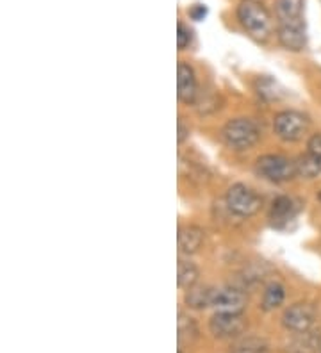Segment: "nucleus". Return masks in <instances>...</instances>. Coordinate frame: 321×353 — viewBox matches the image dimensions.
<instances>
[{
    "label": "nucleus",
    "instance_id": "f257e3e1",
    "mask_svg": "<svg viewBox=\"0 0 321 353\" xmlns=\"http://www.w3.org/2000/svg\"><path fill=\"white\" fill-rule=\"evenodd\" d=\"M237 20L249 34L257 39H266L271 30V17L268 9L257 0H243L237 6Z\"/></svg>",
    "mask_w": 321,
    "mask_h": 353
},
{
    "label": "nucleus",
    "instance_id": "f03ea898",
    "mask_svg": "<svg viewBox=\"0 0 321 353\" xmlns=\"http://www.w3.org/2000/svg\"><path fill=\"white\" fill-rule=\"evenodd\" d=\"M222 136L234 150H249L261 139V129L250 118H234L225 123Z\"/></svg>",
    "mask_w": 321,
    "mask_h": 353
},
{
    "label": "nucleus",
    "instance_id": "7ed1b4c3",
    "mask_svg": "<svg viewBox=\"0 0 321 353\" xmlns=\"http://www.w3.org/2000/svg\"><path fill=\"white\" fill-rule=\"evenodd\" d=\"M255 172L273 184H280V182H289L295 176H298L296 172V161L289 159L286 155L278 154H268L259 157L255 163Z\"/></svg>",
    "mask_w": 321,
    "mask_h": 353
},
{
    "label": "nucleus",
    "instance_id": "20e7f679",
    "mask_svg": "<svg viewBox=\"0 0 321 353\" xmlns=\"http://www.w3.org/2000/svg\"><path fill=\"white\" fill-rule=\"evenodd\" d=\"M309 127H311V120L307 114L293 111V109L280 111L273 120V130L277 138L286 143L300 141L307 134Z\"/></svg>",
    "mask_w": 321,
    "mask_h": 353
},
{
    "label": "nucleus",
    "instance_id": "39448f33",
    "mask_svg": "<svg viewBox=\"0 0 321 353\" xmlns=\"http://www.w3.org/2000/svg\"><path fill=\"white\" fill-rule=\"evenodd\" d=\"M228 211L240 218H250L261 211L262 199L246 184H234L225 194Z\"/></svg>",
    "mask_w": 321,
    "mask_h": 353
},
{
    "label": "nucleus",
    "instance_id": "423d86ee",
    "mask_svg": "<svg viewBox=\"0 0 321 353\" xmlns=\"http://www.w3.org/2000/svg\"><path fill=\"white\" fill-rule=\"evenodd\" d=\"M249 327L243 312H216L209 321V330L218 339L240 337Z\"/></svg>",
    "mask_w": 321,
    "mask_h": 353
},
{
    "label": "nucleus",
    "instance_id": "0eeeda50",
    "mask_svg": "<svg viewBox=\"0 0 321 353\" xmlns=\"http://www.w3.org/2000/svg\"><path fill=\"white\" fill-rule=\"evenodd\" d=\"M316 307H314L313 303H293V305L284 312L282 325L286 330L293 332V334H302V332H307L313 328L314 321H316Z\"/></svg>",
    "mask_w": 321,
    "mask_h": 353
},
{
    "label": "nucleus",
    "instance_id": "6e6552de",
    "mask_svg": "<svg viewBox=\"0 0 321 353\" xmlns=\"http://www.w3.org/2000/svg\"><path fill=\"white\" fill-rule=\"evenodd\" d=\"M246 305H249V296L243 288H234V285L216 288L213 300L216 312H243Z\"/></svg>",
    "mask_w": 321,
    "mask_h": 353
},
{
    "label": "nucleus",
    "instance_id": "1a4fd4ad",
    "mask_svg": "<svg viewBox=\"0 0 321 353\" xmlns=\"http://www.w3.org/2000/svg\"><path fill=\"white\" fill-rule=\"evenodd\" d=\"M300 211V205L295 199L291 196H278V199L273 200L270 209V223L273 225L275 228H286L289 227L291 221H295L296 214Z\"/></svg>",
    "mask_w": 321,
    "mask_h": 353
},
{
    "label": "nucleus",
    "instance_id": "9d476101",
    "mask_svg": "<svg viewBox=\"0 0 321 353\" xmlns=\"http://www.w3.org/2000/svg\"><path fill=\"white\" fill-rule=\"evenodd\" d=\"M177 97L182 103H195L198 97L197 77L188 63H179L177 66Z\"/></svg>",
    "mask_w": 321,
    "mask_h": 353
},
{
    "label": "nucleus",
    "instance_id": "9b49d317",
    "mask_svg": "<svg viewBox=\"0 0 321 353\" xmlns=\"http://www.w3.org/2000/svg\"><path fill=\"white\" fill-rule=\"evenodd\" d=\"M278 43L289 52H302L307 47V34L305 23H291V26H278L277 29Z\"/></svg>",
    "mask_w": 321,
    "mask_h": 353
},
{
    "label": "nucleus",
    "instance_id": "f8f14e48",
    "mask_svg": "<svg viewBox=\"0 0 321 353\" xmlns=\"http://www.w3.org/2000/svg\"><path fill=\"white\" fill-rule=\"evenodd\" d=\"M206 241V232L204 228L197 227V225H184L179 228V236H177V243H179V252L184 255L197 254Z\"/></svg>",
    "mask_w": 321,
    "mask_h": 353
},
{
    "label": "nucleus",
    "instance_id": "ddd939ff",
    "mask_svg": "<svg viewBox=\"0 0 321 353\" xmlns=\"http://www.w3.org/2000/svg\"><path fill=\"white\" fill-rule=\"evenodd\" d=\"M305 0H275V14L278 26L304 23Z\"/></svg>",
    "mask_w": 321,
    "mask_h": 353
},
{
    "label": "nucleus",
    "instance_id": "4468645a",
    "mask_svg": "<svg viewBox=\"0 0 321 353\" xmlns=\"http://www.w3.org/2000/svg\"><path fill=\"white\" fill-rule=\"evenodd\" d=\"M214 293H216V288L213 285H193L186 291L184 302L186 305L191 307V309H207V307H213Z\"/></svg>",
    "mask_w": 321,
    "mask_h": 353
},
{
    "label": "nucleus",
    "instance_id": "2eb2a0df",
    "mask_svg": "<svg viewBox=\"0 0 321 353\" xmlns=\"http://www.w3.org/2000/svg\"><path fill=\"white\" fill-rule=\"evenodd\" d=\"M286 300V288L280 282H270L266 285L264 294H262L261 309L264 312H271V310L278 309Z\"/></svg>",
    "mask_w": 321,
    "mask_h": 353
},
{
    "label": "nucleus",
    "instance_id": "dca6fc26",
    "mask_svg": "<svg viewBox=\"0 0 321 353\" xmlns=\"http://www.w3.org/2000/svg\"><path fill=\"white\" fill-rule=\"evenodd\" d=\"M177 339H179V346L182 348L184 345H191L198 337V327L195 323V319L191 316H186L184 312L179 314V321H177Z\"/></svg>",
    "mask_w": 321,
    "mask_h": 353
},
{
    "label": "nucleus",
    "instance_id": "f3484780",
    "mask_svg": "<svg viewBox=\"0 0 321 353\" xmlns=\"http://www.w3.org/2000/svg\"><path fill=\"white\" fill-rule=\"evenodd\" d=\"M231 353H270V345L261 337H241L232 345Z\"/></svg>",
    "mask_w": 321,
    "mask_h": 353
},
{
    "label": "nucleus",
    "instance_id": "a211bd4d",
    "mask_svg": "<svg viewBox=\"0 0 321 353\" xmlns=\"http://www.w3.org/2000/svg\"><path fill=\"white\" fill-rule=\"evenodd\" d=\"M198 276H200V272H198L197 264L191 263V261H179V266H177V282L182 289H189L198 282Z\"/></svg>",
    "mask_w": 321,
    "mask_h": 353
},
{
    "label": "nucleus",
    "instance_id": "6ab92c4d",
    "mask_svg": "<svg viewBox=\"0 0 321 353\" xmlns=\"http://www.w3.org/2000/svg\"><path fill=\"white\" fill-rule=\"evenodd\" d=\"M296 172L304 179H316L321 175V159L313 154H305L296 159Z\"/></svg>",
    "mask_w": 321,
    "mask_h": 353
},
{
    "label": "nucleus",
    "instance_id": "aec40b11",
    "mask_svg": "<svg viewBox=\"0 0 321 353\" xmlns=\"http://www.w3.org/2000/svg\"><path fill=\"white\" fill-rule=\"evenodd\" d=\"M255 91L257 95H259V99H262L264 102H275V100H278V97H280L278 84L270 77L257 79Z\"/></svg>",
    "mask_w": 321,
    "mask_h": 353
},
{
    "label": "nucleus",
    "instance_id": "412c9836",
    "mask_svg": "<svg viewBox=\"0 0 321 353\" xmlns=\"http://www.w3.org/2000/svg\"><path fill=\"white\" fill-rule=\"evenodd\" d=\"M298 339L295 341V350L298 353H313L314 350L320 348V332L307 330L298 334Z\"/></svg>",
    "mask_w": 321,
    "mask_h": 353
},
{
    "label": "nucleus",
    "instance_id": "4be33fe9",
    "mask_svg": "<svg viewBox=\"0 0 321 353\" xmlns=\"http://www.w3.org/2000/svg\"><path fill=\"white\" fill-rule=\"evenodd\" d=\"M220 95L218 93H206L204 97L198 95L197 100H195V109L198 111V114H211V112H216L220 109Z\"/></svg>",
    "mask_w": 321,
    "mask_h": 353
},
{
    "label": "nucleus",
    "instance_id": "5701e85b",
    "mask_svg": "<svg viewBox=\"0 0 321 353\" xmlns=\"http://www.w3.org/2000/svg\"><path fill=\"white\" fill-rule=\"evenodd\" d=\"M262 266L264 264H250L249 268H244L243 272V276H241V280H243V284H257V282H261L262 279H264V270H262Z\"/></svg>",
    "mask_w": 321,
    "mask_h": 353
},
{
    "label": "nucleus",
    "instance_id": "b1692460",
    "mask_svg": "<svg viewBox=\"0 0 321 353\" xmlns=\"http://www.w3.org/2000/svg\"><path fill=\"white\" fill-rule=\"evenodd\" d=\"M191 29L182 22L177 23V47H179V50H186V47H189V43H191Z\"/></svg>",
    "mask_w": 321,
    "mask_h": 353
},
{
    "label": "nucleus",
    "instance_id": "393cba45",
    "mask_svg": "<svg viewBox=\"0 0 321 353\" xmlns=\"http://www.w3.org/2000/svg\"><path fill=\"white\" fill-rule=\"evenodd\" d=\"M207 13H209V9H207L206 4H195L188 9V14L191 20L195 22H202V20H206Z\"/></svg>",
    "mask_w": 321,
    "mask_h": 353
},
{
    "label": "nucleus",
    "instance_id": "a878e982",
    "mask_svg": "<svg viewBox=\"0 0 321 353\" xmlns=\"http://www.w3.org/2000/svg\"><path fill=\"white\" fill-rule=\"evenodd\" d=\"M307 148H309V154L316 155L321 159V132L313 134L307 141Z\"/></svg>",
    "mask_w": 321,
    "mask_h": 353
},
{
    "label": "nucleus",
    "instance_id": "bb28decb",
    "mask_svg": "<svg viewBox=\"0 0 321 353\" xmlns=\"http://www.w3.org/2000/svg\"><path fill=\"white\" fill-rule=\"evenodd\" d=\"M188 136H189V127L186 129L184 123H182V121H179V138H177L179 139V143H184Z\"/></svg>",
    "mask_w": 321,
    "mask_h": 353
},
{
    "label": "nucleus",
    "instance_id": "cd10ccee",
    "mask_svg": "<svg viewBox=\"0 0 321 353\" xmlns=\"http://www.w3.org/2000/svg\"><path fill=\"white\" fill-rule=\"evenodd\" d=\"M318 200H320V203H321V191H320V193H318Z\"/></svg>",
    "mask_w": 321,
    "mask_h": 353
},
{
    "label": "nucleus",
    "instance_id": "c85d7f7f",
    "mask_svg": "<svg viewBox=\"0 0 321 353\" xmlns=\"http://www.w3.org/2000/svg\"><path fill=\"white\" fill-rule=\"evenodd\" d=\"M320 353H321V346H320Z\"/></svg>",
    "mask_w": 321,
    "mask_h": 353
}]
</instances>
